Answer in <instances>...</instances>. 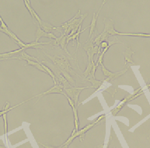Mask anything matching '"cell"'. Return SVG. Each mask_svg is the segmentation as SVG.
I'll return each mask as SVG.
<instances>
[{"mask_svg":"<svg viewBox=\"0 0 150 148\" xmlns=\"http://www.w3.org/2000/svg\"><path fill=\"white\" fill-rule=\"evenodd\" d=\"M47 56L52 59L54 63L56 64V65L59 67L60 70H64L67 72H70L72 67L66 57H51L48 54H47Z\"/></svg>","mask_w":150,"mask_h":148,"instance_id":"cell-1","label":"cell"},{"mask_svg":"<svg viewBox=\"0 0 150 148\" xmlns=\"http://www.w3.org/2000/svg\"><path fill=\"white\" fill-rule=\"evenodd\" d=\"M104 30L103 32L107 33L110 37L118 35V32L115 30L114 26V22L111 19H104Z\"/></svg>","mask_w":150,"mask_h":148,"instance_id":"cell-2","label":"cell"},{"mask_svg":"<svg viewBox=\"0 0 150 148\" xmlns=\"http://www.w3.org/2000/svg\"><path fill=\"white\" fill-rule=\"evenodd\" d=\"M49 94H62L66 95L65 92H64V87L63 85L61 84H59V85H54L53 87H52L49 90H47L46 92H43L41 94L38 95H36V97H40L43 96V95H47Z\"/></svg>","mask_w":150,"mask_h":148,"instance_id":"cell-3","label":"cell"},{"mask_svg":"<svg viewBox=\"0 0 150 148\" xmlns=\"http://www.w3.org/2000/svg\"><path fill=\"white\" fill-rule=\"evenodd\" d=\"M100 122H97L96 121H95L93 123H90V124L87 125L84 128H82V129H79L78 131H76L75 134V138H77V137H80V140H84V136H85V134L87 133V131H89V129L93 128V127L96 126V125H98Z\"/></svg>","mask_w":150,"mask_h":148,"instance_id":"cell-4","label":"cell"},{"mask_svg":"<svg viewBox=\"0 0 150 148\" xmlns=\"http://www.w3.org/2000/svg\"><path fill=\"white\" fill-rule=\"evenodd\" d=\"M105 3H107V1H103V4L101 5L100 8L99 9V11L97 12V13H95V12H94L93 15V19H92L91 24H90V25L89 26V28H90V31H89V39L92 38V35L94 34V31H95V29H96V21H97V18H98L99 14H100V12L101 9H102V7H103V4H104Z\"/></svg>","mask_w":150,"mask_h":148,"instance_id":"cell-5","label":"cell"},{"mask_svg":"<svg viewBox=\"0 0 150 148\" xmlns=\"http://www.w3.org/2000/svg\"><path fill=\"white\" fill-rule=\"evenodd\" d=\"M36 42H38V40H40V38L41 37H47L50 38V39H53V40H57V37L54 34H53L52 33H47L46 32H45L44 30H41L40 26H38V30H37V32H36Z\"/></svg>","mask_w":150,"mask_h":148,"instance_id":"cell-6","label":"cell"},{"mask_svg":"<svg viewBox=\"0 0 150 148\" xmlns=\"http://www.w3.org/2000/svg\"><path fill=\"white\" fill-rule=\"evenodd\" d=\"M117 43H119V44H122V43H121L120 41H118V40H114V41H112V42H109V45H108L107 47H106L105 49H103V51H102V53L100 54V55H99L98 60H97V62H96V68H97L99 65H101V64H103V57H104V54H106V52L108 50V49H109V48H110V47H111L112 45L115 44H117Z\"/></svg>","mask_w":150,"mask_h":148,"instance_id":"cell-7","label":"cell"},{"mask_svg":"<svg viewBox=\"0 0 150 148\" xmlns=\"http://www.w3.org/2000/svg\"><path fill=\"white\" fill-rule=\"evenodd\" d=\"M135 52L132 51L130 47H128L127 50L124 52V65L127 64H133V61H132V54H134Z\"/></svg>","mask_w":150,"mask_h":148,"instance_id":"cell-8","label":"cell"},{"mask_svg":"<svg viewBox=\"0 0 150 148\" xmlns=\"http://www.w3.org/2000/svg\"><path fill=\"white\" fill-rule=\"evenodd\" d=\"M27 61V66H33L34 68H36L37 69H38L39 71H42V72H45L46 73L45 70L44 69V68L42 67V64H41V62H37V61H31V60H26ZM47 74V73H46Z\"/></svg>","mask_w":150,"mask_h":148,"instance_id":"cell-9","label":"cell"},{"mask_svg":"<svg viewBox=\"0 0 150 148\" xmlns=\"http://www.w3.org/2000/svg\"><path fill=\"white\" fill-rule=\"evenodd\" d=\"M85 80L88 81L89 82H91V84L93 85V89H95L96 90H97L100 87V85L103 84V82L102 81H97L95 79V78H92L91 76H88L87 78H85Z\"/></svg>","mask_w":150,"mask_h":148,"instance_id":"cell-10","label":"cell"},{"mask_svg":"<svg viewBox=\"0 0 150 148\" xmlns=\"http://www.w3.org/2000/svg\"><path fill=\"white\" fill-rule=\"evenodd\" d=\"M129 68V67H128ZM128 68H127V69H125V70L124 71H119V72H115V73H113L112 75L110 76L109 78H107L105 79V82H113V81H114L115 79H117V78H119L120 76H121L124 75V73H126V71H128Z\"/></svg>","mask_w":150,"mask_h":148,"instance_id":"cell-11","label":"cell"},{"mask_svg":"<svg viewBox=\"0 0 150 148\" xmlns=\"http://www.w3.org/2000/svg\"><path fill=\"white\" fill-rule=\"evenodd\" d=\"M41 28L42 30H44L45 32L46 33H51L52 30H54V26H53L52 24H48V23H45V22L42 21V24H40V26H39Z\"/></svg>","mask_w":150,"mask_h":148,"instance_id":"cell-12","label":"cell"},{"mask_svg":"<svg viewBox=\"0 0 150 148\" xmlns=\"http://www.w3.org/2000/svg\"><path fill=\"white\" fill-rule=\"evenodd\" d=\"M41 64H42V67L44 68V69L45 70V71H46V73L47 74H48L52 78V79H53V82H54V85H57V82H56V77H55V75L54 74V72L52 71L51 69H50L48 67H47L46 65H45L44 64L41 63Z\"/></svg>","mask_w":150,"mask_h":148,"instance_id":"cell-13","label":"cell"},{"mask_svg":"<svg viewBox=\"0 0 150 148\" xmlns=\"http://www.w3.org/2000/svg\"><path fill=\"white\" fill-rule=\"evenodd\" d=\"M73 115H74V123H75V129L76 130H79V127H80V121H79V117H78L77 107H75L73 109Z\"/></svg>","mask_w":150,"mask_h":148,"instance_id":"cell-14","label":"cell"},{"mask_svg":"<svg viewBox=\"0 0 150 148\" xmlns=\"http://www.w3.org/2000/svg\"><path fill=\"white\" fill-rule=\"evenodd\" d=\"M94 65H96V64H92L90 62H88L87 68H86V70H85V71L83 72V74H82V75L84 76L85 78H87L88 76H89L90 75H91L92 70H93V67Z\"/></svg>","mask_w":150,"mask_h":148,"instance_id":"cell-15","label":"cell"},{"mask_svg":"<svg viewBox=\"0 0 150 148\" xmlns=\"http://www.w3.org/2000/svg\"><path fill=\"white\" fill-rule=\"evenodd\" d=\"M119 36H136L142 37H150V33H118Z\"/></svg>","mask_w":150,"mask_h":148,"instance_id":"cell-16","label":"cell"},{"mask_svg":"<svg viewBox=\"0 0 150 148\" xmlns=\"http://www.w3.org/2000/svg\"><path fill=\"white\" fill-rule=\"evenodd\" d=\"M3 119L4 121V129H5V137H6V141L7 143V129H8V125H7V113H4L3 115Z\"/></svg>","mask_w":150,"mask_h":148,"instance_id":"cell-17","label":"cell"},{"mask_svg":"<svg viewBox=\"0 0 150 148\" xmlns=\"http://www.w3.org/2000/svg\"><path fill=\"white\" fill-rule=\"evenodd\" d=\"M100 66H101V69H102V71H103V75L105 76V77H107V78H109L110 76L112 75L113 72H111V71H110L109 70H107V68H106L105 67L103 66V64H102Z\"/></svg>","mask_w":150,"mask_h":148,"instance_id":"cell-18","label":"cell"},{"mask_svg":"<svg viewBox=\"0 0 150 148\" xmlns=\"http://www.w3.org/2000/svg\"><path fill=\"white\" fill-rule=\"evenodd\" d=\"M0 29H2V30H8L9 29L3 18L1 17V16H0Z\"/></svg>","mask_w":150,"mask_h":148,"instance_id":"cell-19","label":"cell"},{"mask_svg":"<svg viewBox=\"0 0 150 148\" xmlns=\"http://www.w3.org/2000/svg\"><path fill=\"white\" fill-rule=\"evenodd\" d=\"M108 45H109V42H108L107 40H104L103 42H101L100 44L99 45V49H100V50L105 49Z\"/></svg>","mask_w":150,"mask_h":148,"instance_id":"cell-20","label":"cell"},{"mask_svg":"<svg viewBox=\"0 0 150 148\" xmlns=\"http://www.w3.org/2000/svg\"><path fill=\"white\" fill-rule=\"evenodd\" d=\"M40 145H42L45 148H59V147H52L50 145H47V144H44V143H40Z\"/></svg>","mask_w":150,"mask_h":148,"instance_id":"cell-21","label":"cell"},{"mask_svg":"<svg viewBox=\"0 0 150 148\" xmlns=\"http://www.w3.org/2000/svg\"><path fill=\"white\" fill-rule=\"evenodd\" d=\"M59 148H68V145H62L61 146V147H59Z\"/></svg>","mask_w":150,"mask_h":148,"instance_id":"cell-22","label":"cell"},{"mask_svg":"<svg viewBox=\"0 0 150 148\" xmlns=\"http://www.w3.org/2000/svg\"><path fill=\"white\" fill-rule=\"evenodd\" d=\"M147 88H148V89H150V84H148Z\"/></svg>","mask_w":150,"mask_h":148,"instance_id":"cell-23","label":"cell"},{"mask_svg":"<svg viewBox=\"0 0 150 148\" xmlns=\"http://www.w3.org/2000/svg\"><path fill=\"white\" fill-rule=\"evenodd\" d=\"M103 146H104V144H102V145H101L100 147H100V148H103Z\"/></svg>","mask_w":150,"mask_h":148,"instance_id":"cell-24","label":"cell"},{"mask_svg":"<svg viewBox=\"0 0 150 148\" xmlns=\"http://www.w3.org/2000/svg\"><path fill=\"white\" fill-rule=\"evenodd\" d=\"M149 140H150V138H149Z\"/></svg>","mask_w":150,"mask_h":148,"instance_id":"cell-25","label":"cell"}]
</instances>
